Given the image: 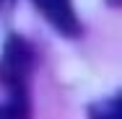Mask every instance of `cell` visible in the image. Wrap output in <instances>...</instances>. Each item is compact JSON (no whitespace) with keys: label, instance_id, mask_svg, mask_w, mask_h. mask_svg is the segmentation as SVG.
Here are the masks:
<instances>
[{"label":"cell","instance_id":"1","mask_svg":"<svg viewBox=\"0 0 122 119\" xmlns=\"http://www.w3.org/2000/svg\"><path fill=\"white\" fill-rule=\"evenodd\" d=\"M34 5L39 8V13L60 34H65V36L78 34V18H75V10H73L70 0H34Z\"/></svg>","mask_w":122,"mask_h":119},{"label":"cell","instance_id":"2","mask_svg":"<svg viewBox=\"0 0 122 119\" xmlns=\"http://www.w3.org/2000/svg\"><path fill=\"white\" fill-rule=\"evenodd\" d=\"M91 119H120V101L112 98V101L101 104V111H96Z\"/></svg>","mask_w":122,"mask_h":119},{"label":"cell","instance_id":"3","mask_svg":"<svg viewBox=\"0 0 122 119\" xmlns=\"http://www.w3.org/2000/svg\"><path fill=\"white\" fill-rule=\"evenodd\" d=\"M0 3H3V0H0Z\"/></svg>","mask_w":122,"mask_h":119}]
</instances>
